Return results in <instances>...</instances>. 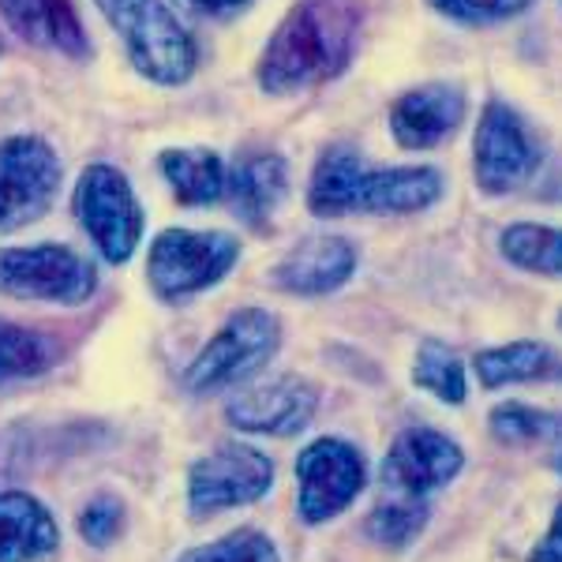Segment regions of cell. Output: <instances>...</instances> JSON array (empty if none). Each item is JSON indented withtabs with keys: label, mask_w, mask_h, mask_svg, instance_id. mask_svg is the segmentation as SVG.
<instances>
[{
	"label": "cell",
	"mask_w": 562,
	"mask_h": 562,
	"mask_svg": "<svg viewBox=\"0 0 562 562\" xmlns=\"http://www.w3.org/2000/svg\"><path fill=\"white\" fill-rule=\"evenodd\" d=\"M53 514L26 492H0V562H42L57 551Z\"/></svg>",
	"instance_id": "cell-17"
},
{
	"label": "cell",
	"mask_w": 562,
	"mask_h": 562,
	"mask_svg": "<svg viewBox=\"0 0 562 562\" xmlns=\"http://www.w3.org/2000/svg\"><path fill=\"white\" fill-rule=\"evenodd\" d=\"M559 326H562V315H559Z\"/></svg>",
	"instance_id": "cell-33"
},
{
	"label": "cell",
	"mask_w": 562,
	"mask_h": 562,
	"mask_svg": "<svg viewBox=\"0 0 562 562\" xmlns=\"http://www.w3.org/2000/svg\"><path fill=\"white\" fill-rule=\"evenodd\" d=\"M487 428L498 442L506 447H529V442H543V439H559L562 435V420L551 413H537L521 402H506L498 405L487 420Z\"/></svg>",
	"instance_id": "cell-26"
},
{
	"label": "cell",
	"mask_w": 562,
	"mask_h": 562,
	"mask_svg": "<svg viewBox=\"0 0 562 562\" xmlns=\"http://www.w3.org/2000/svg\"><path fill=\"white\" fill-rule=\"evenodd\" d=\"M124 529V506L116 503L113 495H98L90 498L79 514V537H83L90 548H109Z\"/></svg>",
	"instance_id": "cell-29"
},
{
	"label": "cell",
	"mask_w": 562,
	"mask_h": 562,
	"mask_svg": "<svg viewBox=\"0 0 562 562\" xmlns=\"http://www.w3.org/2000/svg\"><path fill=\"white\" fill-rule=\"evenodd\" d=\"M177 4L192 15H203V20H225V15L248 8L251 0H177Z\"/></svg>",
	"instance_id": "cell-30"
},
{
	"label": "cell",
	"mask_w": 562,
	"mask_h": 562,
	"mask_svg": "<svg viewBox=\"0 0 562 562\" xmlns=\"http://www.w3.org/2000/svg\"><path fill=\"white\" fill-rule=\"evenodd\" d=\"M102 8L139 76L161 87L188 83L195 71V42L161 0H94Z\"/></svg>",
	"instance_id": "cell-2"
},
{
	"label": "cell",
	"mask_w": 562,
	"mask_h": 562,
	"mask_svg": "<svg viewBox=\"0 0 562 562\" xmlns=\"http://www.w3.org/2000/svg\"><path fill=\"white\" fill-rule=\"evenodd\" d=\"M161 173H166L169 188L184 206H211L217 199H225V161L206 147H184V150H166L161 154Z\"/></svg>",
	"instance_id": "cell-20"
},
{
	"label": "cell",
	"mask_w": 562,
	"mask_h": 562,
	"mask_svg": "<svg viewBox=\"0 0 562 562\" xmlns=\"http://www.w3.org/2000/svg\"><path fill=\"white\" fill-rule=\"evenodd\" d=\"M461 469H465V454L450 435L435 428H409L390 442L379 476L386 492L424 498L447 487Z\"/></svg>",
	"instance_id": "cell-11"
},
{
	"label": "cell",
	"mask_w": 562,
	"mask_h": 562,
	"mask_svg": "<svg viewBox=\"0 0 562 562\" xmlns=\"http://www.w3.org/2000/svg\"><path fill=\"white\" fill-rule=\"evenodd\" d=\"M357 270V248L346 237L319 233L307 237L270 270V281L293 296H323L341 289Z\"/></svg>",
	"instance_id": "cell-14"
},
{
	"label": "cell",
	"mask_w": 562,
	"mask_h": 562,
	"mask_svg": "<svg viewBox=\"0 0 562 562\" xmlns=\"http://www.w3.org/2000/svg\"><path fill=\"white\" fill-rule=\"evenodd\" d=\"M319 409V390L307 379L281 375L274 383H262L233 397L225 420L251 435H301Z\"/></svg>",
	"instance_id": "cell-12"
},
{
	"label": "cell",
	"mask_w": 562,
	"mask_h": 562,
	"mask_svg": "<svg viewBox=\"0 0 562 562\" xmlns=\"http://www.w3.org/2000/svg\"><path fill=\"white\" fill-rule=\"evenodd\" d=\"M98 289L94 262L65 244H34V248L0 251V293L15 301L83 304Z\"/></svg>",
	"instance_id": "cell-5"
},
{
	"label": "cell",
	"mask_w": 562,
	"mask_h": 562,
	"mask_svg": "<svg viewBox=\"0 0 562 562\" xmlns=\"http://www.w3.org/2000/svg\"><path fill=\"white\" fill-rule=\"evenodd\" d=\"M180 562H278V548L256 529H237L206 548L188 551Z\"/></svg>",
	"instance_id": "cell-27"
},
{
	"label": "cell",
	"mask_w": 562,
	"mask_h": 562,
	"mask_svg": "<svg viewBox=\"0 0 562 562\" xmlns=\"http://www.w3.org/2000/svg\"><path fill=\"white\" fill-rule=\"evenodd\" d=\"M465 121V94L450 83H428L390 105V132L405 150H431Z\"/></svg>",
	"instance_id": "cell-13"
},
{
	"label": "cell",
	"mask_w": 562,
	"mask_h": 562,
	"mask_svg": "<svg viewBox=\"0 0 562 562\" xmlns=\"http://www.w3.org/2000/svg\"><path fill=\"white\" fill-rule=\"evenodd\" d=\"M559 469H562V450H559Z\"/></svg>",
	"instance_id": "cell-32"
},
{
	"label": "cell",
	"mask_w": 562,
	"mask_h": 562,
	"mask_svg": "<svg viewBox=\"0 0 562 562\" xmlns=\"http://www.w3.org/2000/svg\"><path fill=\"white\" fill-rule=\"evenodd\" d=\"M480 383L487 390L510 386V383H548L562 379V360L540 341H510V346L484 349L473 360Z\"/></svg>",
	"instance_id": "cell-19"
},
{
	"label": "cell",
	"mask_w": 562,
	"mask_h": 562,
	"mask_svg": "<svg viewBox=\"0 0 562 562\" xmlns=\"http://www.w3.org/2000/svg\"><path fill=\"white\" fill-rule=\"evenodd\" d=\"M498 251L514 262V267L529 270V274H562V229L537 222H518L510 229L498 233Z\"/></svg>",
	"instance_id": "cell-22"
},
{
	"label": "cell",
	"mask_w": 562,
	"mask_h": 562,
	"mask_svg": "<svg viewBox=\"0 0 562 562\" xmlns=\"http://www.w3.org/2000/svg\"><path fill=\"white\" fill-rule=\"evenodd\" d=\"M360 23L364 12L357 0H296L262 49L259 87L285 98L338 79L357 53Z\"/></svg>",
	"instance_id": "cell-1"
},
{
	"label": "cell",
	"mask_w": 562,
	"mask_h": 562,
	"mask_svg": "<svg viewBox=\"0 0 562 562\" xmlns=\"http://www.w3.org/2000/svg\"><path fill=\"white\" fill-rule=\"evenodd\" d=\"M57 360V346L38 330L0 319V383L34 379Z\"/></svg>",
	"instance_id": "cell-23"
},
{
	"label": "cell",
	"mask_w": 562,
	"mask_h": 562,
	"mask_svg": "<svg viewBox=\"0 0 562 562\" xmlns=\"http://www.w3.org/2000/svg\"><path fill=\"white\" fill-rule=\"evenodd\" d=\"M368 484V465L346 439H315L296 458V510L307 525L346 514Z\"/></svg>",
	"instance_id": "cell-7"
},
{
	"label": "cell",
	"mask_w": 562,
	"mask_h": 562,
	"mask_svg": "<svg viewBox=\"0 0 562 562\" xmlns=\"http://www.w3.org/2000/svg\"><path fill=\"white\" fill-rule=\"evenodd\" d=\"M240 259L237 237L222 229H166L150 244L147 278L161 301L177 304L217 285Z\"/></svg>",
	"instance_id": "cell-3"
},
{
	"label": "cell",
	"mask_w": 562,
	"mask_h": 562,
	"mask_svg": "<svg viewBox=\"0 0 562 562\" xmlns=\"http://www.w3.org/2000/svg\"><path fill=\"white\" fill-rule=\"evenodd\" d=\"M281 346V323L262 307H240L225 319L222 330L199 349L192 368L184 371V386L192 394H214V390L237 386L259 368L270 364V357Z\"/></svg>",
	"instance_id": "cell-4"
},
{
	"label": "cell",
	"mask_w": 562,
	"mask_h": 562,
	"mask_svg": "<svg viewBox=\"0 0 562 562\" xmlns=\"http://www.w3.org/2000/svg\"><path fill=\"white\" fill-rule=\"evenodd\" d=\"M360 173V154L352 147H330L323 150L319 166L312 173V188H307V206L319 217H341L352 214V188H357Z\"/></svg>",
	"instance_id": "cell-21"
},
{
	"label": "cell",
	"mask_w": 562,
	"mask_h": 562,
	"mask_svg": "<svg viewBox=\"0 0 562 562\" xmlns=\"http://www.w3.org/2000/svg\"><path fill=\"white\" fill-rule=\"evenodd\" d=\"M0 15L31 45L57 49L76 60H83L90 53L87 31L71 0H0Z\"/></svg>",
	"instance_id": "cell-16"
},
{
	"label": "cell",
	"mask_w": 562,
	"mask_h": 562,
	"mask_svg": "<svg viewBox=\"0 0 562 562\" xmlns=\"http://www.w3.org/2000/svg\"><path fill=\"white\" fill-rule=\"evenodd\" d=\"M413 383L420 390H428V394H435L439 402H447V405H461V402H465V394H469L461 360L435 338L420 341V349H416Z\"/></svg>",
	"instance_id": "cell-24"
},
{
	"label": "cell",
	"mask_w": 562,
	"mask_h": 562,
	"mask_svg": "<svg viewBox=\"0 0 562 562\" xmlns=\"http://www.w3.org/2000/svg\"><path fill=\"white\" fill-rule=\"evenodd\" d=\"M57 154L38 135H12L0 143V233L38 222L60 192Z\"/></svg>",
	"instance_id": "cell-8"
},
{
	"label": "cell",
	"mask_w": 562,
	"mask_h": 562,
	"mask_svg": "<svg viewBox=\"0 0 562 562\" xmlns=\"http://www.w3.org/2000/svg\"><path fill=\"white\" fill-rule=\"evenodd\" d=\"M76 217L109 262H128L143 240V206L128 177L113 166H87L76 184Z\"/></svg>",
	"instance_id": "cell-6"
},
{
	"label": "cell",
	"mask_w": 562,
	"mask_h": 562,
	"mask_svg": "<svg viewBox=\"0 0 562 562\" xmlns=\"http://www.w3.org/2000/svg\"><path fill=\"white\" fill-rule=\"evenodd\" d=\"M442 195V177L431 166L364 169L352 188V211L364 214H416Z\"/></svg>",
	"instance_id": "cell-15"
},
{
	"label": "cell",
	"mask_w": 562,
	"mask_h": 562,
	"mask_svg": "<svg viewBox=\"0 0 562 562\" xmlns=\"http://www.w3.org/2000/svg\"><path fill=\"white\" fill-rule=\"evenodd\" d=\"M529 4L532 0H431L435 12L450 15V20H458V23H469V26L514 20V15H521Z\"/></svg>",
	"instance_id": "cell-28"
},
{
	"label": "cell",
	"mask_w": 562,
	"mask_h": 562,
	"mask_svg": "<svg viewBox=\"0 0 562 562\" xmlns=\"http://www.w3.org/2000/svg\"><path fill=\"white\" fill-rule=\"evenodd\" d=\"M529 562H562V529L551 525V532L543 537L537 548H532Z\"/></svg>",
	"instance_id": "cell-31"
},
{
	"label": "cell",
	"mask_w": 562,
	"mask_h": 562,
	"mask_svg": "<svg viewBox=\"0 0 562 562\" xmlns=\"http://www.w3.org/2000/svg\"><path fill=\"white\" fill-rule=\"evenodd\" d=\"M274 484V461L244 442H222L188 473V503L195 518L259 503Z\"/></svg>",
	"instance_id": "cell-9"
},
{
	"label": "cell",
	"mask_w": 562,
	"mask_h": 562,
	"mask_svg": "<svg viewBox=\"0 0 562 562\" xmlns=\"http://www.w3.org/2000/svg\"><path fill=\"white\" fill-rule=\"evenodd\" d=\"M289 188L285 158L274 150H248L229 173L225 195H229L233 214L244 217L248 225H262L281 206Z\"/></svg>",
	"instance_id": "cell-18"
},
{
	"label": "cell",
	"mask_w": 562,
	"mask_h": 562,
	"mask_svg": "<svg viewBox=\"0 0 562 562\" xmlns=\"http://www.w3.org/2000/svg\"><path fill=\"white\" fill-rule=\"evenodd\" d=\"M537 169V147L521 116L503 102H487L473 139V173L487 195H506L521 188Z\"/></svg>",
	"instance_id": "cell-10"
},
{
	"label": "cell",
	"mask_w": 562,
	"mask_h": 562,
	"mask_svg": "<svg viewBox=\"0 0 562 562\" xmlns=\"http://www.w3.org/2000/svg\"><path fill=\"white\" fill-rule=\"evenodd\" d=\"M424 521H428V506L420 498L394 495L368 514V537L383 548H409L424 532Z\"/></svg>",
	"instance_id": "cell-25"
}]
</instances>
